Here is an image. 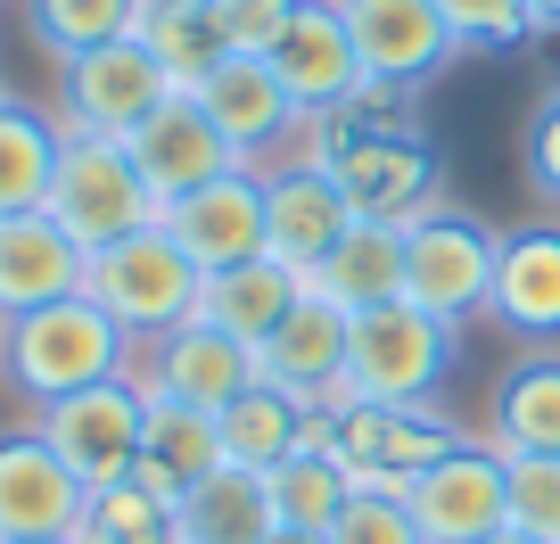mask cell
I'll return each mask as SVG.
<instances>
[{
	"instance_id": "obj_3",
	"label": "cell",
	"mask_w": 560,
	"mask_h": 544,
	"mask_svg": "<svg viewBox=\"0 0 560 544\" xmlns=\"http://www.w3.org/2000/svg\"><path fill=\"white\" fill-rule=\"evenodd\" d=\"M42 215H50L83 256H100V247L132 240V231H149V223H165V207H158V190L140 182L132 149L124 141H91V132H67Z\"/></svg>"
},
{
	"instance_id": "obj_23",
	"label": "cell",
	"mask_w": 560,
	"mask_h": 544,
	"mask_svg": "<svg viewBox=\"0 0 560 544\" xmlns=\"http://www.w3.org/2000/svg\"><path fill=\"white\" fill-rule=\"evenodd\" d=\"M494 454H560V347H527L487 396Z\"/></svg>"
},
{
	"instance_id": "obj_7",
	"label": "cell",
	"mask_w": 560,
	"mask_h": 544,
	"mask_svg": "<svg viewBox=\"0 0 560 544\" xmlns=\"http://www.w3.org/2000/svg\"><path fill=\"white\" fill-rule=\"evenodd\" d=\"M198 289H207V273L182 256V240L165 223H149V231H132V240L100 247L91 273H83V298H100L140 347L165 338V331H182V322L198 314Z\"/></svg>"
},
{
	"instance_id": "obj_43",
	"label": "cell",
	"mask_w": 560,
	"mask_h": 544,
	"mask_svg": "<svg viewBox=\"0 0 560 544\" xmlns=\"http://www.w3.org/2000/svg\"><path fill=\"white\" fill-rule=\"evenodd\" d=\"M0 107H9V83H0Z\"/></svg>"
},
{
	"instance_id": "obj_26",
	"label": "cell",
	"mask_w": 560,
	"mask_h": 544,
	"mask_svg": "<svg viewBox=\"0 0 560 544\" xmlns=\"http://www.w3.org/2000/svg\"><path fill=\"white\" fill-rule=\"evenodd\" d=\"M174 511H182V544H272L280 536L264 471H240V462H223L214 478H198Z\"/></svg>"
},
{
	"instance_id": "obj_34",
	"label": "cell",
	"mask_w": 560,
	"mask_h": 544,
	"mask_svg": "<svg viewBox=\"0 0 560 544\" xmlns=\"http://www.w3.org/2000/svg\"><path fill=\"white\" fill-rule=\"evenodd\" d=\"M511 471V528L560 544V454H503Z\"/></svg>"
},
{
	"instance_id": "obj_2",
	"label": "cell",
	"mask_w": 560,
	"mask_h": 544,
	"mask_svg": "<svg viewBox=\"0 0 560 544\" xmlns=\"http://www.w3.org/2000/svg\"><path fill=\"white\" fill-rule=\"evenodd\" d=\"M132 363H140V338L100 298H58L42 314H18L9 322V355H0V371H9V387L25 404H58L74 387L124 380Z\"/></svg>"
},
{
	"instance_id": "obj_25",
	"label": "cell",
	"mask_w": 560,
	"mask_h": 544,
	"mask_svg": "<svg viewBox=\"0 0 560 544\" xmlns=\"http://www.w3.org/2000/svg\"><path fill=\"white\" fill-rule=\"evenodd\" d=\"M140 42H149V58L165 67V83L174 91H198L223 58H240L231 50V34H223V9L214 0H140V25H132Z\"/></svg>"
},
{
	"instance_id": "obj_42",
	"label": "cell",
	"mask_w": 560,
	"mask_h": 544,
	"mask_svg": "<svg viewBox=\"0 0 560 544\" xmlns=\"http://www.w3.org/2000/svg\"><path fill=\"white\" fill-rule=\"evenodd\" d=\"M42 544H74V536H42Z\"/></svg>"
},
{
	"instance_id": "obj_36",
	"label": "cell",
	"mask_w": 560,
	"mask_h": 544,
	"mask_svg": "<svg viewBox=\"0 0 560 544\" xmlns=\"http://www.w3.org/2000/svg\"><path fill=\"white\" fill-rule=\"evenodd\" d=\"M330 544H429V536H420V520H412L404 495H354V504L338 511Z\"/></svg>"
},
{
	"instance_id": "obj_15",
	"label": "cell",
	"mask_w": 560,
	"mask_h": 544,
	"mask_svg": "<svg viewBox=\"0 0 560 544\" xmlns=\"http://www.w3.org/2000/svg\"><path fill=\"white\" fill-rule=\"evenodd\" d=\"M132 380L149 387V396H174V404H198V413H223L231 396H247V387L264 380L256 371V347H240L231 331H214V322H182V331L149 338L132 363Z\"/></svg>"
},
{
	"instance_id": "obj_40",
	"label": "cell",
	"mask_w": 560,
	"mask_h": 544,
	"mask_svg": "<svg viewBox=\"0 0 560 544\" xmlns=\"http://www.w3.org/2000/svg\"><path fill=\"white\" fill-rule=\"evenodd\" d=\"M487 544H544V536H520V528H503V536H487Z\"/></svg>"
},
{
	"instance_id": "obj_24",
	"label": "cell",
	"mask_w": 560,
	"mask_h": 544,
	"mask_svg": "<svg viewBox=\"0 0 560 544\" xmlns=\"http://www.w3.org/2000/svg\"><path fill=\"white\" fill-rule=\"evenodd\" d=\"M298 298H305V273H289L280 256H256V264H231V273H207V289H198V322L231 331L240 347H264L280 322L298 314Z\"/></svg>"
},
{
	"instance_id": "obj_17",
	"label": "cell",
	"mask_w": 560,
	"mask_h": 544,
	"mask_svg": "<svg viewBox=\"0 0 560 544\" xmlns=\"http://www.w3.org/2000/svg\"><path fill=\"white\" fill-rule=\"evenodd\" d=\"M124 149H132L140 182L158 190V207H174V198L207 190V182H223V174H240V149L223 141V124H214L207 107L190 100V91H174V100H165L158 116L140 124Z\"/></svg>"
},
{
	"instance_id": "obj_13",
	"label": "cell",
	"mask_w": 560,
	"mask_h": 544,
	"mask_svg": "<svg viewBox=\"0 0 560 544\" xmlns=\"http://www.w3.org/2000/svg\"><path fill=\"white\" fill-rule=\"evenodd\" d=\"M338 9H347V25H354L371 91H387V100H412L420 83H438L462 58L438 0H338Z\"/></svg>"
},
{
	"instance_id": "obj_41",
	"label": "cell",
	"mask_w": 560,
	"mask_h": 544,
	"mask_svg": "<svg viewBox=\"0 0 560 544\" xmlns=\"http://www.w3.org/2000/svg\"><path fill=\"white\" fill-rule=\"evenodd\" d=\"M0 355H9V322H0Z\"/></svg>"
},
{
	"instance_id": "obj_35",
	"label": "cell",
	"mask_w": 560,
	"mask_h": 544,
	"mask_svg": "<svg viewBox=\"0 0 560 544\" xmlns=\"http://www.w3.org/2000/svg\"><path fill=\"white\" fill-rule=\"evenodd\" d=\"M520 174L544 207H560V91H544L520 124Z\"/></svg>"
},
{
	"instance_id": "obj_29",
	"label": "cell",
	"mask_w": 560,
	"mask_h": 544,
	"mask_svg": "<svg viewBox=\"0 0 560 544\" xmlns=\"http://www.w3.org/2000/svg\"><path fill=\"white\" fill-rule=\"evenodd\" d=\"M58 149H67V124H50L25 100L0 107V215H42L50 174H58Z\"/></svg>"
},
{
	"instance_id": "obj_6",
	"label": "cell",
	"mask_w": 560,
	"mask_h": 544,
	"mask_svg": "<svg viewBox=\"0 0 560 544\" xmlns=\"http://www.w3.org/2000/svg\"><path fill=\"white\" fill-rule=\"evenodd\" d=\"M454 338L438 314H420L412 298L354 314V355H347V396L354 404H445L454 380Z\"/></svg>"
},
{
	"instance_id": "obj_5",
	"label": "cell",
	"mask_w": 560,
	"mask_h": 544,
	"mask_svg": "<svg viewBox=\"0 0 560 544\" xmlns=\"http://www.w3.org/2000/svg\"><path fill=\"white\" fill-rule=\"evenodd\" d=\"M494 256H503V231L445 198L438 215L404 223V298L438 314L445 331H470L494 298Z\"/></svg>"
},
{
	"instance_id": "obj_8",
	"label": "cell",
	"mask_w": 560,
	"mask_h": 544,
	"mask_svg": "<svg viewBox=\"0 0 560 544\" xmlns=\"http://www.w3.org/2000/svg\"><path fill=\"white\" fill-rule=\"evenodd\" d=\"M190 100L223 124V141L240 149V165H256V174L322 149V116H305V107L289 100V83L272 74V58H223Z\"/></svg>"
},
{
	"instance_id": "obj_38",
	"label": "cell",
	"mask_w": 560,
	"mask_h": 544,
	"mask_svg": "<svg viewBox=\"0 0 560 544\" xmlns=\"http://www.w3.org/2000/svg\"><path fill=\"white\" fill-rule=\"evenodd\" d=\"M527 18H536V34H560V0H527Z\"/></svg>"
},
{
	"instance_id": "obj_20",
	"label": "cell",
	"mask_w": 560,
	"mask_h": 544,
	"mask_svg": "<svg viewBox=\"0 0 560 544\" xmlns=\"http://www.w3.org/2000/svg\"><path fill=\"white\" fill-rule=\"evenodd\" d=\"M165 231L182 240V256L198 273H231V264H256L264 256V174L240 165V174L207 182V190L174 198L165 207Z\"/></svg>"
},
{
	"instance_id": "obj_12",
	"label": "cell",
	"mask_w": 560,
	"mask_h": 544,
	"mask_svg": "<svg viewBox=\"0 0 560 544\" xmlns=\"http://www.w3.org/2000/svg\"><path fill=\"white\" fill-rule=\"evenodd\" d=\"M264 58H272V74L289 83V100H298L305 116H322V124L347 116V107L371 91L363 50H354V25H347L338 0H298V18L280 25V42Z\"/></svg>"
},
{
	"instance_id": "obj_32",
	"label": "cell",
	"mask_w": 560,
	"mask_h": 544,
	"mask_svg": "<svg viewBox=\"0 0 560 544\" xmlns=\"http://www.w3.org/2000/svg\"><path fill=\"white\" fill-rule=\"evenodd\" d=\"M25 25L34 42L67 67V58L100 50V42H124L140 25V0H25Z\"/></svg>"
},
{
	"instance_id": "obj_4",
	"label": "cell",
	"mask_w": 560,
	"mask_h": 544,
	"mask_svg": "<svg viewBox=\"0 0 560 544\" xmlns=\"http://www.w3.org/2000/svg\"><path fill=\"white\" fill-rule=\"evenodd\" d=\"M454 445H462V429L445 404H354V396H338L322 454H338L354 495H412V478L429 462H445Z\"/></svg>"
},
{
	"instance_id": "obj_39",
	"label": "cell",
	"mask_w": 560,
	"mask_h": 544,
	"mask_svg": "<svg viewBox=\"0 0 560 544\" xmlns=\"http://www.w3.org/2000/svg\"><path fill=\"white\" fill-rule=\"evenodd\" d=\"M272 544H330V536H314V528H280Z\"/></svg>"
},
{
	"instance_id": "obj_14",
	"label": "cell",
	"mask_w": 560,
	"mask_h": 544,
	"mask_svg": "<svg viewBox=\"0 0 560 544\" xmlns=\"http://www.w3.org/2000/svg\"><path fill=\"white\" fill-rule=\"evenodd\" d=\"M354 223H363V215L347 207V190L330 182L322 158H289V165L264 174V256H280L289 273L314 281L322 264H330V247L347 240Z\"/></svg>"
},
{
	"instance_id": "obj_16",
	"label": "cell",
	"mask_w": 560,
	"mask_h": 544,
	"mask_svg": "<svg viewBox=\"0 0 560 544\" xmlns=\"http://www.w3.org/2000/svg\"><path fill=\"white\" fill-rule=\"evenodd\" d=\"M83 478L58 462V445L34 421L0 429V544H42V536H74L83 520Z\"/></svg>"
},
{
	"instance_id": "obj_30",
	"label": "cell",
	"mask_w": 560,
	"mask_h": 544,
	"mask_svg": "<svg viewBox=\"0 0 560 544\" xmlns=\"http://www.w3.org/2000/svg\"><path fill=\"white\" fill-rule=\"evenodd\" d=\"M74 544H182V511H174V495L140 487V478H116V487L83 495Z\"/></svg>"
},
{
	"instance_id": "obj_33",
	"label": "cell",
	"mask_w": 560,
	"mask_h": 544,
	"mask_svg": "<svg viewBox=\"0 0 560 544\" xmlns=\"http://www.w3.org/2000/svg\"><path fill=\"white\" fill-rule=\"evenodd\" d=\"M438 9H445V25H454V50H462V58L520 50V42L536 34L527 0H438Z\"/></svg>"
},
{
	"instance_id": "obj_10",
	"label": "cell",
	"mask_w": 560,
	"mask_h": 544,
	"mask_svg": "<svg viewBox=\"0 0 560 544\" xmlns=\"http://www.w3.org/2000/svg\"><path fill=\"white\" fill-rule=\"evenodd\" d=\"M34 429L58 445V462H67L83 487H116L140 462L149 387H140L132 371H124V380H100V387H74V396H58V404H34Z\"/></svg>"
},
{
	"instance_id": "obj_11",
	"label": "cell",
	"mask_w": 560,
	"mask_h": 544,
	"mask_svg": "<svg viewBox=\"0 0 560 544\" xmlns=\"http://www.w3.org/2000/svg\"><path fill=\"white\" fill-rule=\"evenodd\" d=\"M412 520L429 544H487L511 528V471L503 454H494L487 438H462L445 462H429V471L412 478Z\"/></svg>"
},
{
	"instance_id": "obj_9",
	"label": "cell",
	"mask_w": 560,
	"mask_h": 544,
	"mask_svg": "<svg viewBox=\"0 0 560 544\" xmlns=\"http://www.w3.org/2000/svg\"><path fill=\"white\" fill-rule=\"evenodd\" d=\"M165 100H174V83H165V67L149 58L140 34L100 42V50L58 67V124H67V132H91V141H132Z\"/></svg>"
},
{
	"instance_id": "obj_1",
	"label": "cell",
	"mask_w": 560,
	"mask_h": 544,
	"mask_svg": "<svg viewBox=\"0 0 560 544\" xmlns=\"http://www.w3.org/2000/svg\"><path fill=\"white\" fill-rule=\"evenodd\" d=\"M314 158L330 165V182L347 190V207L363 215V223H420V215L445 207L438 149H429L420 124H404L396 107H387V91H363L347 116L322 124Z\"/></svg>"
},
{
	"instance_id": "obj_19",
	"label": "cell",
	"mask_w": 560,
	"mask_h": 544,
	"mask_svg": "<svg viewBox=\"0 0 560 544\" xmlns=\"http://www.w3.org/2000/svg\"><path fill=\"white\" fill-rule=\"evenodd\" d=\"M487 322L503 338H520V347H560V223L503 231Z\"/></svg>"
},
{
	"instance_id": "obj_18",
	"label": "cell",
	"mask_w": 560,
	"mask_h": 544,
	"mask_svg": "<svg viewBox=\"0 0 560 544\" xmlns=\"http://www.w3.org/2000/svg\"><path fill=\"white\" fill-rule=\"evenodd\" d=\"M347 355H354V314L338 298H322V289H305L298 314L256 347V371L305 404H338L347 396Z\"/></svg>"
},
{
	"instance_id": "obj_22",
	"label": "cell",
	"mask_w": 560,
	"mask_h": 544,
	"mask_svg": "<svg viewBox=\"0 0 560 544\" xmlns=\"http://www.w3.org/2000/svg\"><path fill=\"white\" fill-rule=\"evenodd\" d=\"M223 421L214 413H198V404H174V396H149V429H140V462L132 478L140 487H158V495H190L198 478L223 471Z\"/></svg>"
},
{
	"instance_id": "obj_27",
	"label": "cell",
	"mask_w": 560,
	"mask_h": 544,
	"mask_svg": "<svg viewBox=\"0 0 560 544\" xmlns=\"http://www.w3.org/2000/svg\"><path fill=\"white\" fill-rule=\"evenodd\" d=\"M214 421H223V454L240 462V471H280V462L305 454V438H314V404L272 387V380H256L247 396H231Z\"/></svg>"
},
{
	"instance_id": "obj_31",
	"label": "cell",
	"mask_w": 560,
	"mask_h": 544,
	"mask_svg": "<svg viewBox=\"0 0 560 544\" xmlns=\"http://www.w3.org/2000/svg\"><path fill=\"white\" fill-rule=\"evenodd\" d=\"M264 487H272L280 528H314V536H330L338 511L354 504V478L338 471V454H322V445H305V454H289L280 471H264Z\"/></svg>"
},
{
	"instance_id": "obj_37",
	"label": "cell",
	"mask_w": 560,
	"mask_h": 544,
	"mask_svg": "<svg viewBox=\"0 0 560 544\" xmlns=\"http://www.w3.org/2000/svg\"><path fill=\"white\" fill-rule=\"evenodd\" d=\"M214 9H223V34L240 58H264L280 42V25L298 18V0H214Z\"/></svg>"
},
{
	"instance_id": "obj_21",
	"label": "cell",
	"mask_w": 560,
	"mask_h": 544,
	"mask_svg": "<svg viewBox=\"0 0 560 544\" xmlns=\"http://www.w3.org/2000/svg\"><path fill=\"white\" fill-rule=\"evenodd\" d=\"M91 256L50 223V215H0V322L42 314L58 298H83Z\"/></svg>"
},
{
	"instance_id": "obj_28",
	"label": "cell",
	"mask_w": 560,
	"mask_h": 544,
	"mask_svg": "<svg viewBox=\"0 0 560 544\" xmlns=\"http://www.w3.org/2000/svg\"><path fill=\"white\" fill-rule=\"evenodd\" d=\"M305 289L338 298L347 314L396 305V298H404V223H354L347 240L330 247V264H322V273H314Z\"/></svg>"
}]
</instances>
